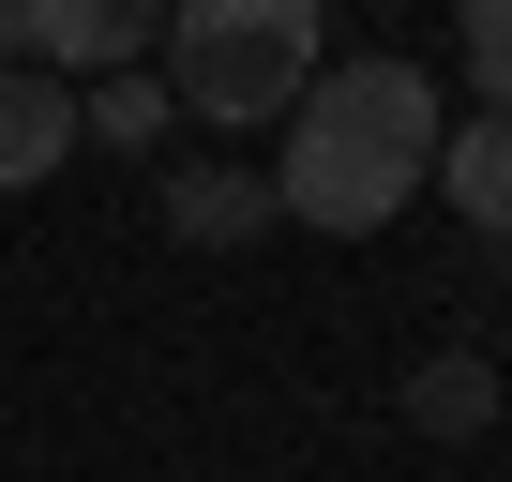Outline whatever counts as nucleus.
Returning <instances> with one entry per match:
<instances>
[{"label": "nucleus", "instance_id": "1", "mask_svg": "<svg viewBox=\"0 0 512 482\" xmlns=\"http://www.w3.org/2000/svg\"><path fill=\"white\" fill-rule=\"evenodd\" d=\"M256 181H272V226L377 241L437 181V76L422 61H317V91L287 106V151L256 166Z\"/></svg>", "mask_w": 512, "mask_h": 482}, {"label": "nucleus", "instance_id": "2", "mask_svg": "<svg viewBox=\"0 0 512 482\" xmlns=\"http://www.w3.org/2000/svg\"><path fill=\"white\" fill-rule=\"evenodd\" d=\"M317 16H332V0H166V31H151V91H166L196 136L287 121V106L317 91Z\"/></svg>", "mask_w": 512, "mask_h": 482}, {"label": "nucleus", "instance_id": "3", "mask_svg": "<svg viewBox=\"0 0 512 482\" xmlns=\"http://www.w3.org/2000/svg\"><path fill=\"white\" fill-rule=\"evenodd\" d=\"M151 31H166V0H31V61H46L61 91L151 76Z\"/></svg>", "mask_w": 512, "mask_h": 482}, {"label": "nucleus", "instance_id": "4", "mask_svg": "<svg viewBox=\"0 0 512 482\" xmlns=\"http://www.w3.org/2000/svg\"><path fill=\"white\" fill-rule=\"evenodd\" d=\"M46 166H76V91L46 61H0V196H31Z\"/></svg>", "mask_w": 512, "mask_h": 482}, {"label": "nucleus", "instance_id": "5", "mask_svg": "<svg viewBox=\"0 0 512 482\" xmlns=\"http://www.w3.org/2000/svg\"><path fill=\"white\" fill-rule=\"evenodd\" d=\"M166 241H196V257H226V241H272V181L256 166H166Z\"/></svg>", "mask_w": 512, "mask_h": 482}, {"label": "nucleus", "instance_id": "6", "mask_svg": "<svg viewBox=\"0 0 512 482\" xmlns=\"http://www.w3.org/2000/svg\"><path fill=\"white\" fill-rule=\"evenodd\" d=\"M437 196H452L482 241H512V121H467V136H437Z\"/></svg>", "mask_w": 512, "mask_h": 482}, {"label": "nucleus", "instance_id": "7", "mask_svg": "<svg viewBox=\"0 0 512 482\" xmlns=\"http://www.w3.org/2000/svg\"><path fill=\"white\" fill-rule=\"evenodd\" d=\"M76 136H91V151H136V166H151V151L181 136V106H166L151 76H91V91H76Z\"/></svg>", "mask_w": 512, "mask_h": 482}, {"label": "nucleus", "instance_id": "8", "mask_svg": "<svg viewBox=\"0 0 512 482\" xmlns=\"http://www.w3.org/2000/svg\"><path fill=\"white\" fill-rule=\"evenodd\" d=\"M407 422H422V437H482V422H497V362H467V347H437V362L407 377Z\"/></svg>", "mask_w": 512, "mask_h": 482}, {"label": "nucleus", "instance_id": "9", "mask_svg": "<svg viewBox=\"0 0 512 482\" xmlns=\"http://www.w3.org/2000/svg\"><path fill=\"white\" fill-rule=\"evenodd\" d=\"M452 61H467V91L512 121V0H452Z\"/></svg>", "mask_w": 512, "mask_h": 482}, {"label": "nucleus", "instance_id": "10", "mask_svg": "<svg viewBox=\"0 0 512 482\" xmlns=\"http://www.w3.org/2000/svg\"><path fill=\"white\" fill-rule=\"evenodd\" d=\"M0 61H31V0H0Z\"/></svg>", "mask_w": 512, "mask_h": 482}]
</instances>
